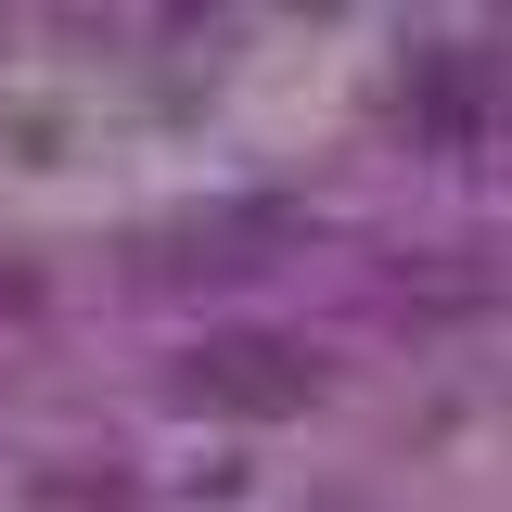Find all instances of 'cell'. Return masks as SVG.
Masks as SVG:
<instances>
[{"mask_svg": "<svg viewBox=\"0 0 512 512\" xmlns=\"http://www.w3.org/2000/svg\"><path fill=\"white\" fill-rule=\"evenodd\" d=\"M167 384L192 410H295V397H320V359L282 346V333H231V346H192Z\"/></svg>", "mask_w": 512, "mask_h": 512, "instance_id": "2", "label": "cell"}, {"mask_svg": "<svg viewBox=\"0 0 512 512\" xmlns=\"http://www.w3.org/2000/svg\"><path fill=\"white\" fill-rule=\"evenodd\" d=\"M410 128L474 154V167H512V52H423L410 64Z\"/></svg>", "mask_w": 512, "mask_h": 512, "instance_id": "1", "label": "cell"}]
</instances>
